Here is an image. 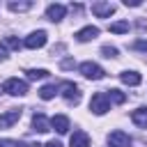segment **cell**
<instances>
[{
	"label": "cell",
	"mask_w": 147,
	"mask_h": 147,
	"mask_svg": "<svg viewBox=\"0 0 147 147\" xmlns=\"http://www.w3.org/2000/svg\"><path fill=\"white\" fill-rule=\"evenodd\" d=\"M57 92L67 99V103H80V87L76 85V83H71V80H64V83H60L57 85Z\"/></svg>",
	"instance_id": "obj_1"
},
{
	"label": "cell",
	"mask_w": 147,
	"mask_h": 147,
	"mask_svg": "<svg viewBox=\"0 0 147 147\" xmlns=\"http://www.w3.org/2000/svg\"><path fill=\"white\" fill-rule=\"evenodd\" d=\"M90 110H92L94 115H103V113L110 110V101H108L106 92H94V94H92V99H90Z\"/></svg>",
	"instance_id": "obj_2"
},
{
	"label": "cell",
	"mask_w": 147,
	"mask_h": 147,
	"mask_svg": "<svg viewBox=\"0 0 147 147\" xmlns=\"http://www.w3.org/2000/svg\"><path fill=\"white\" fill-rule=\"evenodd\" d=\"M2 90H5L7 94H11V96H25V94H28V83L21 80V78H9V80L2 85Z\"/></svg>",
	"instance_id": "obj_3"
},
{
	"label": "cell",
	"mask_w": 147,
	"mask_h": 147,
	"mask_svg": "<svg viewBox=\"0 0 147 147\" xmlns=\"http://www.w3.org/2000/svg\"><path fill=\"white\" fill-rule=\"evenodd\" d=\"M78 71H80L85 78H90V80H101V78L106 76V71H103L96 62H83V64L78 67Z\"/></svg>",
	"instance_id": "obj_4"
},
{
	"label": "cell",
	"mask_w": 147,
	"mask_h": 147,
	"mask_svg": "<svg viewBox=\"0 0 147 147\" xmlns=\"http://www.w3.org/2000/svg\"><path fill=\"white\" fill-rule=\"evenodd\" d=\"M46 41H48V34H46L44 30H34V32H30V34L25 37L23 46L34 51V48H41V46H46Z\"/></svg>",
	"instance_id": "obj_5"
},
{
	"label": "cell",
	"mask_w": 147,
	"mask_h": 147,
	"mask_svg": "<svg viewBox=\"0 0 147 147\" xmlns=\"http://www.w3.org/2000/svg\"><path fill=\"white\" fill-rule=\"evenodd\" d=\"M21 108H11V110H7V113H2L0 115V129H9V126H14L18 119H21Z\"/></svg>",
	"instance_id": "obj_6"
},
{
	"label": "cell",
	"mask_w": 147,
	"mask_h": 147,
	"mask_svg": "<svg viewBox=\"0 0 147 147\" xmlns=\"http://www.w3.org/2000/svg\"><path fill=\"white\" fill-rule=\"evenodd\" d=\"M92 14L96 18H108L110 14H115V5L113 2H92Z\"/></svg>",
	"instance_id": "obj_7"
},
{
	"label": "cell",
	"mask_w": 147,
	"mask_h": 147,
	"mask_svg": "<svg viewBox=\"0 0 147 147\" xmlns=\"http://www.w3.org/2000/svg\"><path fill=\"white\" fill-rule=\"evenodd\" d=\"M108 142H110V147H131L129 133H124V131H119V129L108 136Z\"/></svg>",
	"instance_id": "obj_8"
},
{
	"label": "cell",
	"mask_w": 147,
	"mask_h": 147,
	"mask_svg": "<svg viewBox=\"0 0 147 147\" xmlns=\"http://www.w3.org/2000/svg\"><path fill=\"white\" fill-rule=\"evenodd\" d=\"M32 131H37V133H46V131H51V122L46 119L44 113H34V115H32Z\"/></svg>",
	"instance_id": "obj_9"
},
{
	"label": "cell",
	"mask_w": 147,
	"mask_h": 147,
	"mask_svg": "<svg viewBox=\"0 0 147 147\" xmlns=\"http://www.w3.org/2000/svg\"><path fill=\"white\" fill-rule=\"evenodd\" d=\"M64 14H67V7H64V5H48V7H46V18L53 21V23L62 21Z\"/></svg>",
	"instance_id": "obj_10"
},
{
	"label": "cell",
	"mask_w": 147,
	"mask_h": 147,
	"mask_svg": "<svg viewBox=\"0 0 147 147\" xmlns=\"http://www.w3.org/2000/svg\"><path fill=\"white\" fill-rule=\"evenodd\" d=\"M74 37H76L78 41H90V39L99 37V28H96V25H85V28H83V30H78Z\"/></svg>",
	"instance_id": "obj_11"
},
{
	"label": "cell",
	"mask_w": 147,
	"mask_h": 147,
	"mask_svg": "<svg viewBox=\"0 0 147 147\" xmlns=\"http://www.w3.org/2000/svg\"><path fill=\"white\" fill-rule=\"evenodd\" d=\"M119 80H122L124 85H133V87H136V85L142 83V76H140L138 71H129V69H126V71L119 74Z\"/></svg>",
	"instance_id": "obj_12"
},
{
	"label": "cell",
	"mask_w": 147,
	"mask_h": 147,
	"mask_svg": "<svg viewBox=\"0 0 147 147\" xmlns=\"http://www.w3.org/2000/svg\"><path fill=\"white\" fill-rule=\"evenodd\" d=\"M51 126L57 131V133H67L69 131V119L64 115H53L51 117Z\"/></svg>",
	"instance_id": "obj_13"
},
{
	"label": "cell",
	"mask_w": 147,
	"mask_h": 147,
	"mask_svg": "<svg viewBox=\"0 0 147 147\" xmlns=\"http://www.w3.org/2000/svg\"><path fill=\"white\" fill-rule=\"evenodd\" d=\"M131 122L140 129H147V108H136L131 113Z\"/></svg>",
	"instance_id": "obj_14"
},
{
	"label": "cell",
	"mask_w": 147,
	"mask_h": 147,
	"mask_svg": "<svg viewBox=\"0 0 147 147\" xmlns=\"http://www.w3.org/2000/svg\"><path fill=\"white\" fill-rule=\"evenodd\" d=\"M71 147H90V136L85 133V131H74V136H71Z\"/></svg>",
	"instance_id": "obj_15"
},
{
	"label": "cell",
	"mask_w": 147,
	"mask_h": 147,
	"mask_svg": "<svg viewBox=\"0 0 147 147\" xmlns=\"http://www.w3.org/2000/svg\"><path fill=\"white\" fill-rule=\"evenodd\" d=\"M21 46H23V41H21L18 37H11V34L5 37V39L0 41V48H2V51H5V48H9V51H18Z\"/></svg>",
	"instance_id": "obj_16"
},
{
	"label": "cell",
	"mask_w": 147,
	"mask_h": 147,
	"mask_svg": "<svg viewBox=\"0 0 147 147\" xmlns=\"http://www.w3.org/2000/svg\"><path fill=\"white\" fill-rule=\"evenodd\" d=\"M106 96H108L110 106H113V103H124V101H126V94H124L122 90H106Z\"/></svg>",
	"instance_id": "obj_17"
},
{
	"label": "cell",
	"mask_w": 147,
	"mask_h": 147,
	"mask_svg": "<svg viewBox=\"0 0 147 147\" xmlns=\"http://www.w3.org/2000/svg\"><path fill=\"white\" fill-rule=\"evenodd\" d=\"M7 7H9L11 11H28V9H32V0H23V2L9 0V2H7Z\"/></svg>",
	"instance_id": "obj_18"
},
{
	"label": "cell",
	"mask_w": 147,
	"mask_h": 147,
	"mask_svg": "<svg viewBox=\"0 0 147 147\" xmlns=\"http://www.w3.org/2000/svg\"><path fill=\"white\" fill-rule=\"evenodd\" d=\"M55 94H57V87H55V85H44V87L39 90V96H41L44 101H48V99H53Z\"/></svg>",
	"instance_id": "obj_19"
},
{
	"label": "cell",
	"mask_w": 147,
	"mask_h": 147,
	"mask_svg": "<svg viewBox=\"0 0 147 147\" xmlns=\"http://www.w3.org/2000/svg\"><path fill=\"white\" fill-rule=\"evenodd\" d=\"M110 32H115V34H122V32H129V21H117V23H110V28H108Z\"/></svg>",
	"instance_id": "obj_20"
},
{
	"label": "cell",
	"mask_w": 147,
	"mask_h": 147,
	"mask_svg": "<svg viewBox=\"0 0 147 147\" xmlns=\"http://www.w3.org/2000/svg\"><path fill=\"white\" fill-rule=\"evenodd\" d=\"M25 74H28V78H30V80H41V78H46V76H48V71H46V69H28Z\"/></svg>",
	"instance_id": "obj_21"
},
{
	"label": "cell",
	"mask_w": 147,
	"mask_h": 147,
	"mask_svg": "<svg viewBox=\"0 0 147 147\" xmlns=\"http://www.w3.org/2000/svg\"><path fill=\"white\" fill-rule=\"evenodd\" d=\"M101 53H103V57H108V60H110V57H117V55H119V51H117L115 46H101Z\"/></svg>",
	"instance_id": "obj_22"
},
{
	"label": "cell",
	"mask_w": 147,
	"mask_h": 147,
	"mask_svg": "<svg viewBox=\"0 0 147 147\" xmlns=\"http://www.w3.org/2000/svg\"><path fill=\"white\" fill-rule=\"evenodd\" d=\"M60 67H62V69H74V67H76V62H74V60H62V64H60Z\"/></svg>",
	"instance_id": "obj_23"
},
{
	"label": "cell",
	"mask_w": 147,
	"mask_h": 147,
	"mask_svg": "<svg viewBox=\"0 0 147 147\" xmlns=\"http://www.w3.org/2000/svg\"><path fill=\"white\" fill-rule=\"evenodd\" d=\"M133 48H138V51H147V41H142V39H140V41H136V44H133Z\"/></svg>",
	"instance_id": "obj_24"
},
{
	"label": "cell",
	"mask_w": 147,
	"mask_h": 147,
	"mask_svg": "<svg viewBox=\"0 0 147 147\" xmlns=\"http://www.w3.org/2000/svg\"><path fill=\"white\" fill-rule=\"evenodd\" d=\"M124 5H126V7H140L142 2H140V0H124Z\"/></svg>",
	"instance_id": "obj_25"
},
{
	"label": "cell",
	"mask_w": 147,
	"mask_h": 147,
	"mask_svg": "<svg viewBox=\"0 0 147 147\" xmlns=\"http://www.w3.org/2000/svg\"><path fill=\"white\" fill-rule=\"evenodd\" d=\"M44 147H62V142H60V140H48Z\"/></svg>",
	"instance_id": "obj_26"
}]
</instances>
